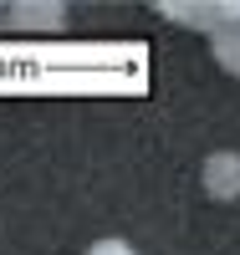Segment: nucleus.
Returning <instances> with one entry per match:
<instances>
[{"instance_id":"nucleus-1","label":"nucleus","mask_w":240,"mask_h":255,"mask_svg":"<svg viewBox=\"0 0 240 255\" xmlns=\"http://www.w3.org/2000/svg\"><path fill=\"white\" fill-rule=\"evenodd\" d=\"M159 15L215 36L225 26H240V0H159Z\"/></svg>"},{"instance_id":"nucleus-2","label":"nucleus","mask_w":240,"mask_h":255,"mask_svg":"<svg viewBox=\"0 0 240 255\" xmlns=\"http://www.w3.org/2000/svg\"><path fill=\"white\" fill-rule=\"evenodd\" d=\"M205 194L210 199H240V153H210L205 158Z\"/></svg>"},{"instance_id":"nucleus-3","label":"nucleus","mask_w":240,"mask_h":255,"mask_svg":"<svg viewBox=\"0 0 240 255\" xmlns=\"http://www.w3.org/2000/svg\"><path fill=\"white\" fill-rule=\"evenodd\" d=\"M10 26L15 31H61L67 26V5H56V0H20V5H10Z\"/></svg>"},{"instance_id":"nucleus-4","label":"nucleus","mask_w":240,"mask_h":255,"mask_svg":"<svg viewBox=\"0 0 240 255\" xmlns=\"http://www.w3.org/2000/svg\"><path fill=\"white\" fill-rule=\"evenodd\" d=\"M210 51H215V61H220L230 77H240V26L215 31V36H210Z\"/></svg>"},{"instance_id":"nucleus-5","label":"nucleus","mask_w":240,"mask_h":255,"mask_svg":"<svg viewBox=\"0 0 240 255\" xmlns=\"http://www.w3.org/2000/svg\"><path fill=\"white\" fill-rule=\"evenodd\" d=\"M87 255H133V245H128V240H118V235H113V240H97V245L87 250Z\"/></svg>"}]
</instances>
